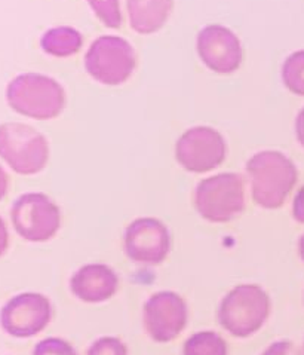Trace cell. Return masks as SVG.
Masks as SVG:
<instances>
[{
    "label": "cell",
    "mask_w": 304,
    "mask_h": 355,
    "mask_svg": "<svg viewBox=\"0 0 304 355\" xmlns=\"http://www.w3.org/2000/svg\"><path fill=\"white\" fill-rule=\"evenodd\" d=\"M282 80L292 94L304 97V49L292 52L284 61Z\"/></svg>",
    "instance_id": "cell-17"
},
{
    "label": "cell",
    "mask_w": 304,
    "mask_h": 355,
    "mask_svg": "<svg viewBox=\"0 0 304 355\" xmlns=\"http://www.w3.org/2000/svg\"><path fill=\"white\" fill-rule=\"evenodd\" d=\"M188 305L177 291L162 290L150 295L143 306V327L156 343H170L188 324Z\"/></svg>",
    "instance_id": "cell-9"
},
{
    "label": "cell",
    "mask_w": 304,
    "mask_h": 355,
    "mask_svg": "<svg viewBox=\"0 0 304 355\" xmlns=\"http://www.w3.org/2000/svg\"><path fill=\"white\" fill-rule=\"evenodd\" d=\"M6 101L18 114L49 121L60 116L66 106V91L60 82L40 73H23L8 83Z\"/></svg>",
    "instance_id": "cell-3"
},
{
    "label": "cell",
    "mask_w": 304,
    "mask_h": 355,
    "mask_svg": "<svg viewBox=\"0 0 304 355\" xmlns=\"http://www.w3.org/2000/svg\"><path fill=\"white\" fill-rule=\"evenodd\" d=\"M227 144L222 134L211 127L187 130L175 146V158L188 173L201 174L218 168L226 161Z\"/></svg>",
    "instance_id": "cell-11"
},
{
    "label": "cell",
    "mask_w": 304,
    "mask_h": 355,
    "mask_svg": "<svg viewBox=\"0 0 304 355\" xmlns=\"http://www.w3.org/2000/svg\"><path fill=\"white\" fill-rule=\"evenodd\" d=\"M193 202L197 214L209 223L232 222L245 210L244 179L236 173H222L196 186Z\"/></svg>",
    "instance_id": "cell-4"
},
{
    "label": "cell",
    "mask_w": 304,
    "mask_h": 355,
    "mask_svg": "<svg viewBox=\"0 0 304 355\" xmlns=\"http://www.w3.org/2000/svg\"><path fill=\"white\" fill-rule=\"evenodd\" d=\"M9 247V231L5 220L0 216V257H2Z\"/></svg>",
    "instance_id": "cell-23"
},
{
    "label": "cell",
    "mask_w": 304,
    "mask_h": 355,
    "mask_svg": "<svg viewBox=\"0 0 304 355\" xmlns=\"http://www.w3.org/2000/svg\"><path fill=\"white\" fill-rule=\"evenodd\" d=\"M196 51L204 64L220 75L235 73L242 64L244 51L240 40L224 26L211 24L199 31Z\"/></svg>",
    "instance_id": "cell-12"
},
{
    "label": "cell",
    "mask_w": 304,
    "mask_h": 355,
    "mask_svg": "<svg viewBox=\"0 0 304 355\" xmlns=\"http://www.w3.org/2000/svg\"><path fill=\"white\" fill-rule=\"evenodd\" d=\"M296 132H297V140L304 148V107L300 110L296 119Z\"/></svg>",
    "instance_id": "cell-24"
},
{
    "label": "cell",
    "mask_w": 304,
    "mask_h": 355,
    "mask_svg": "<svg viewBox=\"0 0 304 355\" xmlns=\"http://www.w3.org/2000/svg\"><path fill=\"white\" fill-rule=\"evenodd\" d=\"M298 254H300L303 263H304V234L298 239Z\"/></svg>",
    "instance_id": "cell-26"
},
{
    "label": "cell",
    "mask_w": 304,
    "mask_h": 355,
    "mask_svg": "<svg viewBox=\"0 0 304 355\" xmlns=\"http://www.w3.org/2000/svg\"><path fill=\"white\" fill-rule=\"evenodd\" d=\"M120 278L106 263L80 266L69 281L71 295L85 304H104L118 295Z\"/></svg>",
    "instance_id": "cell-13"
},
{
    "label": "cell",
    "mask_w": 304,
    "mask_h": 355,
    "mask_svg": "<svg viewBox=\"0 0 304 355\" xmlns=\"http://www.w3.org/2000/svg\"><path fill=\"white\" fill-rule=\"evenodd\" d=\"M54 318L51 299L37 291H26L10 297L0 309V327L6 335L28 339L40 335Z\"/></svg>",
    "instance_id": "cell-8"
},
{
    "label": "cell",
    "mask_w": 304,
    "mask_h": 355,
    "mask_svg": "<svg viewBox=\"0 0 304 355\" xmlns=\"http://www.w3.org/2000/svg\"><path fill=\"white\" fill-rule=\"evenodd\" d=\"M292 217L298 223L304 225V186L296 193L294 201H292Z\"/></svg>",
    "instance_id": "cell-22"
},
{
    "label": "cell",
    "mask_w": 304,
    "mask_h": 355,
    "mask_svg": "<svg viewBox=\"0 0 304 355\" xmlns=\"http://www.w3.org/2000/svg\"><path fill=\"white\" fill-rule=\"evenodd\" d=\"M261 355H303V351H300L291 340H275L261 352Z\"/></svg>",
    "instance_id": "cell-21"
},
{
    "label": "cell",
    "mask_w": 304,
    "mask_h": 355,
    "mask_svg": "<svg viewBox=\"0 0 304 355\" xmlns=\"http://www.w3.org/2000/svg\"><path fill=\"white\" fill-rule=\"evenodd\" d=\"M87 355H129V348L120 338L102 336L91 343Z\"/></svg>",
    "instance_id": "cell-19"
},
{
    "label": "cell",
    "mask_w": 304,
    "mask_h": 355,
    "mask_svg": "<svg viewBox=\"0 0 304 355\" xmlns=\"http://www.w3.org/2000/svg\"><path fill=\"white\" fill-rule=\"evenodd\" d=\"M171 234L163 222L154 217H140L123 232V252L131 262L156 266L171 253Z\"/></svg>",
    "instance_id": "cell-10"
},
{
    "label": "cell",
    "mask_w": 304,
    "mask_h": 355,
    "mask_svg": "<svg viewBox=\"0 0 304 355\" xmlns=\"http://www.w3.org/2000/svg\"><path fill=\"white\" fill-rule=\"evenodd\" d=\"M0 159L21 175H33L45 168L49 159L46 137L33 127L19 122L0 125Z\"/></svg>",
    "instance_id": "cell-5"
},
{
    "label": "cell",
    "mask_w": 304,
    "mask_h": 355,
    "mask_svg": "<svg viewBox=\"0 0 304 355\" xmlns=\"http://www.w3.org/2000/svg\"><path fill=\"white\" fill-rule=\"evenodd\" d=\"M15 232L28 243H46L61 227V210L42 192L23 193L10 208Z\"/></svg>",
    "instance_id": "cell-7"
},
{
    "label": "cell",
    "mask_w": 304,
    "mask_h": 355,
    "mask_svg": "<svg viewBox=\"0 0 304 355\" xmlns=\"http://www.w3.org/2000/svg\"><path fill=\"white\" fill-rule=\"evenodd\" d=\"M33 355H79L73 343L62 338H46L37 342Z\"/></svg>",
    "instance_id": "cell-20"
},
{
    "label": "cell",
    "mask_w": 304,
    "mask_h": 355,
    "mask_svg": "<svg viewBox=\"0 0 304 355\" xmlns=\"http://www.w3.org/2000/svg\"><path fill=\"white\" fill-rule=\"evenodd\" d=\"M9 191V177L5 171V168L2 165H0V201L3 200Z\"/></svg>",
    "instance_id": "cell-25"
},
{
    "label": "cell",
    "mask_w": 304,
    "mask_h": 355,
    "mask_svg": "<svg viewBox=\"0 0 304 355\" xmlns=\"http://www.w3.org/2000/svg\"><path fill=\"white\" fill-rule=\"evenodd\" d=\"M135 66V51L129 42L120 36H100L92 42L85 55V69L89 76L109 87L127 82Z\"/></svg>",
    "instance_id": "cell-6"
},
{
    "label": "cell",
    "mask_w": 304,
    "mask_h": 355,
    "mask_svg": "<svg viewBox=\"0 0 304 355\" xmlns=\"http://www.w3.org/2000/svg\"><path fill=\"white\" fill-rule=\"evenodd\" d=\"M83 45V37L76 28L69 26L54 27L40 37V48L51 57L66 58L78 54Z\"/></svg>",
    "instance_id": "cell-15"
},
{
    "label": "cell",
    "mask_w": 304,
    "mask_h": 355,
    "mask_svg": "<svg viewBox=\"0 0 304 355\" xmlns=\"http://www.w3.org/2000/svg\"><path fill=\"white\" fill-rule=\"evenodd\" d=\"M247 173L251 196L265 210H276L284 205L298 179L294 162L276 150L256 153L247 164Z\"/></svg>",
    "instance_id": "cell-2"
},
{
    "label": "cell",
    "mask_w": 304,
    "mask_h": 355,
    "mask_svg": "<svg viewBox=\"0 0 304 355\" xmlns=\"http://www.w3.org/2000/svg\"><path fill=\"white\" fill-rule=\"evenodd\" d=\"M174 0H127L129 24L140 35L159 31L170 18Z\"/></svg>",
    "instance_id": "cell-14"
},
{
    "label": "cell",
    "mask_w": 304,
    "mask_h": 355,
    "mask_svg": "<svg viewBox=\"0 0 304 355\" xmlns=\"http://www.w3.org/2000/svg\"><path fill=\"white\" fill-rule=\"evenodd\" d=\"M303 355H304V343H303Z\"/></svg>",
    "instance_id": "cell-27"
},
{
    "label": "cell",
    "mask_w": 304,
    "mask_h": 355,
    "mask_svg": "<svg viewBox=\"0 0 304 355\" xmlns=\"http://www.w3.org/2000/svg\"><path fill=\"white\" fill-rule=\"evenodd\" d=\"M183 355H229V345L220 333L201 330L186 339Z\"/></svg>",
    "instance_id": "cell-16"
},
{
    "label": "cell",
    "mask_w": 304,
    "mask_h": 355,
    "mask_svg": "<svg viewBox=\"0 0 304 355\" xmlns=\"http://www.w3.org/2000/svg\"><path fill=\"white\" fill-rule=\"evenodd\" d=\"M93 14L109 28H120L123 23L119 0H88Z\"/></svg>",
    "instance_id": "cell-18"
},
{
    "label": "cell",
    "mask_w": 304,
    "mask_h": 355,
    "mask_svg": "<svg viewBox=\"0 0 304 355\" xmlns=\"http://www.w3.org/2000/svg\"><path fill=\"white\" fill-rule=\"evenodd\" d=\"M271 314V299L267 291L253 283L229 290L217 309L218 324L230 336L247 339L265 327Z\"/></svg>",
    "instance_id": "cell-1"
}]
</instances>
